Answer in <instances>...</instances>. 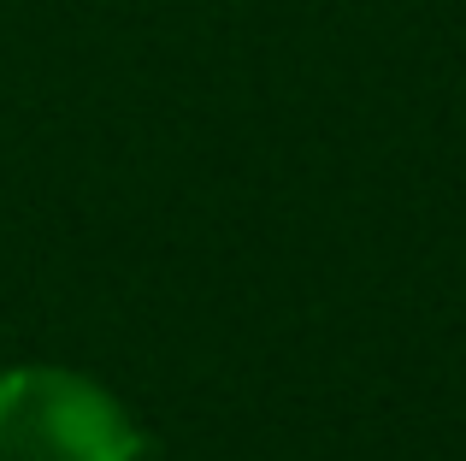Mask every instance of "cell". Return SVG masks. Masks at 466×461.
<instances>
[{"label": "cell", "mask_w": 466, "mask_h": 461, "mask_svg": "<svg viewBox=\"0 0 466 461\" xmlns=\"http://www.w3.org/2000/svg\"><path fill=\"white\" fill-rule=\"evenodd\" d=\"M142 426L101 379L71 367L0 373V461H137Z\"/></svg>", "instance_id": "cell-1"}]
</instances>
